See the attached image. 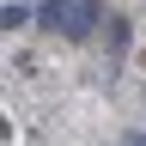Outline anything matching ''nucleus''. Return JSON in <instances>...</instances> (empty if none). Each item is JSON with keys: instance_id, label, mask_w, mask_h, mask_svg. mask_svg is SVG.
Here are the masks:
<instances>
[{"instance_id": "nucleus-1", "label": "nucleus", "mask_w": 146, "mask_h": 146, "mask_svg": "<svg viewBox=\"0 0 146 146\" xmlns=\"http://www.w3.org/2000/svg\"><path fill=\"white\" fill-rule=\"evenodd\" d=\"M36 18H43L49 31H61V36H91V25L104 18V6L98 0H43Z\"/></svg>"}, {"instance_id": "nucleus-2", "label": "nucleus", "mask_w": 146, "mask_h": 146, "mask_svg": "<svg viewBox=\"0 0 146 146\" xmlns=\"http://www.w3.org/2000/svg\"><path fill=\"white\" fill-rule=\"evenodd\" d=\"M25 18H31V6H18V0H12V6H0V25H6V31L25 25Z\"/></svg>"}, {"instance_id": "nucleus-3", "label": "nucleus", "mask_w": 146, "mask_h": 146, "mask_svg": "<svg viewBox=\"0 0 146 146\" xmlns=\"http://www.w3.org/2000/svg\"><path fill=\"white\" fill-rule=\"evenodd\" d=\"M122 146H146V134H122Z\"/></svg>"}]
</instances>
